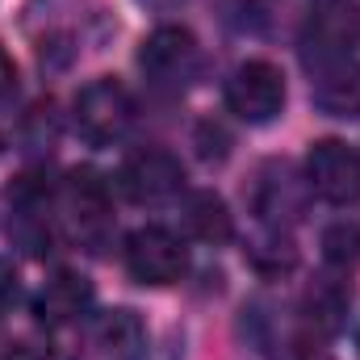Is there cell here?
Returning <instances> with one entry per match:
<instances>
[{
	"label": "cell",
	"mask_w": 360,
	"mask_h": 360,
	"mask_svg": "<svg viewBox=\"0 0 360 360\" xmlns=\"http://www.w3.org/2000/svg\"><path fill=\"white\" fill-rule=\"evenodd\" d=\"M72 126L89 147H113L134 126V101L113 76H101L80 89L76 109H72Z\"/></svg>",
	"instance_id": "obj_1"
},
{
	"label": "cell",
	"mask_w": 360,
	"mask_h": 360,
	"mask_svg": "<svg viewBox=\"0 0 360 360\" xmlns=\"http://www.w3.org/2000/svg\"><path fill=\"white\" fill-rule=\"evenodd\" d=\"M147 352V327L134 310H96L76 327L72 356L68 360H143Z\"/></svg>",
	"instance_id": "obj_2"
},
{
	"label": "cell",
	"mask_w": 360,
	"mask_h": 360,
	"mask_svg": "<svg viewBox=\"0 0 360 360\" xmlns=\"http://www.w3.org/2000/svg\"><path fill=\"white\" fill-rule=\"evenodd\" d=\"M139 68L147 72V80L155 89L180 92L188 89L197 80V72H201V46H197V38L184 25H160L139 51Z\"/></svg>",
	"instance_id": "obj_3"
},
{
	"label": "cell",
	"mask_w": 360,
	"mask_h": 360,
	"mask_svg": "<svg viewBox=\"0 0 360 360\" xmlns=\"http://www.w3.org/2000/svg\"><path fill=\"white\" fill-rule=\"evenodd\" d=\"M226 109L248 122V126H264L285 109V76L269 59H248L231 72L226 80Z\"/></svg>",
	"instance_id": "obj_4"
},
{
	"label": "cell",
	"mask_w": 360,
	"mask_h": 360,
	"mask_svg": "<svg viewBox=\"0 0 360 360\" xmlns=\"http://www.w3.org/2000/svg\"><path fill=\"white\" fill-rule=\"evenodd\" d=\"M59 205H63V218H68L72 235H76L84 248L101 252L105 239H109V231H113V214H109V188H105V180L96 176L92 168H76L72 176L63 180V197H59Z\"/></svg>",
	"instance_id": "obj_5"
},
{
	"label": "cell",
	"mask_w": 360,
	"mask_h": 360,
	"mask_svg": "<svg viewBox=\"0 0 360 360\" xmlns=\"http://www.w3.org/2000/svg\"><path fill=\"white\" fill-rule=\"evenodd\" d=\"M188 269V252L168 226H143L126 239V272L139 285H176Z\"/></svg>",
	"instance_id": "obj_6"
},
{
	"label": "cell",
	"mask_w": 360,
	"mask_h": 360,
	"mask_svg": "<svg viewBox=\"0 0 360 360\" xmlns=\"http://www.w3.org/2000/svg\"><path fill=\"white\" fill-rule=\"evenodd\" d=\"M306 184L331 205L360 201V151H352L340 139H323L306 155Z\"/></svg>",
	"instance_id": "obj_7"
},
{
	"label": "cell",
	"mask_w": 360,
	"mask_h": 360,
	"mask_svg": "<svg viewBox=\"0 0 360 360\" xmlns=\"http://www.w3.org/2000/svg\"><path fill=\"white\" fill-rule=\"evenodd\" d=\"M117 184L130 201L139 205H160V201H172L180 188H184V168L172 151H160V147H147V151H134L126 155Z\"/></svg>",
	"instance_id": "obj_8"
},
{
	"label": "cell",
	"mask_w": 360,
	"mask_h": 360,
	"mask_svg": "<svg viewBox=\"0 0 360 360\" xmlns=\"http://www.w3.org/2000/svg\"><path fill=\"white\" fill-rule=\"evenodd\" d=\"M356 34H360V17L356 8H327L310 21L306 38H302V55H306V68L314 72H327L344 59H352V46H356Z\"/></svg>",
	"instance_id": "obj_9"
},
{
	"label": "cell",
	"mask_w": 360,
	"mask_h": 360,
	"mask_svg": "<svg viewBox=\"0 0 360 360\" xmlns=\"http://www.w3.org/2000/svg\"><path fill=\"white\" fill-rule=\"evenodd\" d=\"M8 235H17L30 252H42L51 243V188L38 176H21L8 188Z\"/></svg>",
	"instance_id": "obj_10"
},
{
	"label": "cell",
	"mask_w": 360,
	"mask_h": 360,
	"mask_svg": "<svg viewBox=\"0 0 360 360\" xmlns=\"http://www.w3.org/2000/svg\"><path fill=\"white\" fill-rule=\"evenodd\" d=\"M92 306V281L80 272H55L38 297H34V314L42 327H68V323H80V314Z\"/></svg>",
	"instance_id": "obj_11"
},
{
	"label": "cell",
	"mask_w": 360,
	"mask_h": 360,
	"mask_svg": "<svg viewBox=\"0 0 360 360\" xmlns=\"http://www.w3.org/2000/svg\"><path fill=\"white\" fill-rule=\"evenodd\" d=\"M306 180H297L289 172V164H272L260 172V188H256V214L281 226V222H297L306 210Z\"/></svg>",
	"instance_id": "obj_12"
},
{
	"label": "cell",
	"mask_w": 360,
	"mask_h": 360,
	"mask_svg": "<svg viewBox=\"0 0 360 360\" xmlns=\"http://www.w3.org/2000/svg\"><path fill=\"white\" fill-rule=\"evenodd\" d=\"M184 226H188L193 239H201V243H210V248L231 243V235H235V222H231L226 201H222L218 193H210V188L184 197Z\"/></svg>",
	"instance_id": "obj_13"
},
{
	"label": "cell",
	"mask_w": 360,
	"mask_h": 360,
	"mask_svg": "<svg viewBox=\"0 0 360 360\" xmlns=\"http://www.w3.org/2000/svg\"><path fill=\"white\" fill-rule=\"evenodd\" d=\"M314 101H319V109H327L335 117H360V68L352 59H344V63L319 72Z\"/></svg>",
	"instance_id": "obj_14"
},
{
	"label": "cell",
	"mask_w": 360,
	"mask_h": 360,
	"mask_svg": "<svg viewBox=\"0 0 360 360\" xmlns=\"http://www.w3.org/2000/svg\"><path fill=\"white\" fill-rule=\"evenodd\" d=\"M348 302H352V289L344 285V281H319L314 289H310V297H306V319H310V327H319L323 335H331V331H340V323H344V314H348Z\"/></svg>",
	"instance_id": "obj_15"
},
{
	"label": "cell",
	"mask_w": 360,
	"mask_h": 360,
	"mask_svg": "<svg viewBox=\"0 0 360 360\" xmlns=\"http://www.w3.org/2000/svg\"><path fill=\"white\" fill-rule=\"evenodd\" d=\"M323 256L331 260V264H352L360 256V231L356 226H348V222H340V226H331L327 235H323Z\"/></svg>",
	"instance_id": "obj_16"
},
{
	"label": "cell",
	"mask_w": 360,
	"mask_h": 360,
	"mask_svg": "<svg viewBox=\"0 0 360 360\" xmlns=\"http://www.w3.org/2000/svg\"><path fill=\"white\" fill-rule=\"evenodd\" d=\"M276 360H327V348L314 340V331H302V335L285 340V348H281Z\"/></svg>",
	"instance_id": "obj_17"
},
{
	"label": "cell",
	"mask_w": 360,
	"mask_h": 360,
	"mask_svg": "<svg viewBox=\"0 0 360 360\" xmlns=\"http://www.w3.org/2000/svg\"><path fill=\"white\" fill-rule=\"evenodd\" d=\"M17 302V269L8 260H0V314H8Z\"/></svg>",
	"instance_id": "obj_18"
},
{
	"label": "cell",
	"mask_w": 360,
	"mask_h": 360,
	"mask_svg": "<svg viewBox=\"0 0 360 360\" xmlns=\"http://www.w3.org/2000/svg\"><path fill=\"white\" fill-rule=\"evenodd\" d=\"M17 89V68H13V59H8V51L0 46V101L8 96V92Z\"/></svg>",
	"instance_id": "obj_19"
},
{
	"label": "cell",
	"mask_w": 360,
	"mask_h": 360,
	"mask_svg": "<svg viewBox=\"0 0 360 360\" xmlns=\"http://www.w3.org/2000/svg\"><path fill=\"white\" fill-rule=\"evenodd\" d=\"M0 147H4V139H0Z\"/></svg>",
	"instance_id": "obj_20"
},
{
	"label": "cell",
	"mask_w": 360,
	"mask_h": 360,
	"mask_svg": "<svg viewBox=\"0 0 360 360\" xmlns=\"http://www.w3.org/2000/svg\"><path fill=\"white\" fill-rule=\"evenodd\" d=\"M356 344H360V335H356Z\"/></svg>",
	"instance_id": "obj_21"
}]
</instances>
